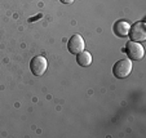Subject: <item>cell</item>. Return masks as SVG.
<instances>
[{
  "mask_svg": "<svg viewBox=\"0 0 146 138\" xmlns=\"http://www.w3.org/2000/svg\"><path fill=\"white\" fill-rule=\"evenodd\" d=\"M84 47H86V42L84 39L82 38V35L79 34H75L70 38L69 43H67V49L71 54H78L82 50H84Z\"/></svg>",
  "mask_w": 146,
  "mask_h": 138,
  "instance_id": "5b68a950",
  "label": "cell"
},
{
  "mask_svg": "<svg viewBox=\"0 0 146 138\" xmlns=\"http://www.w3.org/2000/svg\"><path fill=\"white\" fill-rule=\"evenodd\" d=\"M129 28H131V25L124 21V19H119L116 21L115 25H114V32L119 36V38H125L129 32Z\"/></svg>",
  "mask_w": 146,
  "mask_h": 138,
  "instance_id": "8992f818",
  "label": "cell"
},
{
  "mask_svg": "<svg viewBox=\"0 0 146 138\" xmlns=\"http://www.w3.org/2000/svg\"><path fill=\"white\" fill-rule=\"evenodd\" d=\"M131 38V42H145L146 40V27H145V22L140 21V22H136L132 27L129 28V32H128Z\"/></svg>",
  "mask_w": 146,
  "mask_h": 138,
  "instance_id": "7a4b0ae2",
  "label": "cell"
},
{
  "mask_svg": "<svg viewBox=\"0 0 146 138\" xmlns=\"http://www.w3.org/2000/svg\"><path fill=\"white\" fill-rule=\"evenodd\" d=\"M61 3H64V4H71L74 3V0H60Z\"/></svg>",
  "mask_w": 146,
  "mask_h": 138,
  "instance_id": "ba28073f",
  "label": "cell"
},
{
  "mask_svg": "<svg viewBox=\"0 0 146 138\" xmlns=\"http://www.w3.org/2000/svg\"><path fill=\"white\" fill-rule=\"evenodd\" d=\"M125 52H127L131 61H140L143 58V54H145L143 47L137 42H128L127 45H125Z\"/></svg>",
  "mask_w": 146,
  "mask_h": 138,
  "instance_id": "3957f363",
  "label": "cell"
},
{
  "mask_svg": "<svg viewBox=\"0 0 146 138\" xmlns=\"http://www.w3.org/2000/svg\"><path fill=\"white\" fill-rule=\"evenodd\" d=\"M47 67H48V62L45 59V57H43V55H36L30 62V70L36 76H41L47 71Z\"/></svg>",
  "mask_w": 146,
  "mask_h": 138,
  "instance_id": "277c9868",
  "label": "cell"
},
{
  "mask_svg": "<svg viewBox=\"0 0 146 138\" xmlns=\"http://www.w3.org/2000/svg\"><path fill=\"white\" fill-rule=\"evenodd\" d=\"M76 62L79 66L82 67H88L92 63V55L87 50H82L80 53L76 54Z\"/></svg>",
  "mask_w": 146,
  "mask_h": 138,
  "instance_id": "52a82bcc",
  "label": "cell"
},
{
  "mask_svg": "<svg viewBox=\"0 0 146 138\" xmlns=\"http://www.w3.org/2000/svg\"><path fill=\"white\" fill-rule=\"evenodd\" d=\"M132 61L129 58H125V59H120L118 61L113 67V74L115 77L118 79H125L128 75L132 72Z\"/></svg>",
  "mask_w": 146,
  "mask_h": 138,
  "instance_id": "6da1fadb",
  "label": "cell"
}]
</instances>
